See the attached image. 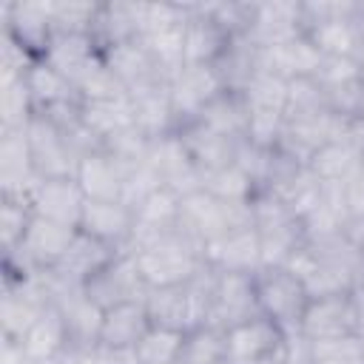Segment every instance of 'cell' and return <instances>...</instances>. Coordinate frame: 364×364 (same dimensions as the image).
Here are the masks:
<instances>
[{"label":"cell","mask_w":364,"mask_h":364,"mask_svg":"<svg viewBox=\"0 0 364 364\" xmlns=\"http://www.w3.org/2000/svg\"><path fill=\"white\" fill-rule=\"evenodd\" d=\"M131 256L136 259L139 276L148 290L188 284L191 279L199 276V267L205 262L202 245L193 242L191 236H185L179 228H173L168 236H162L151 247L136 250Z\"/></svg>","instance_id":"cell-1"},{"label":"cell","mask_w":364,"mask_h":364,"mask_svg":"<svg viewBox=\"0 0 364 364\" xmlns=\"http://www.w3.org/2000/svg\"><path fill=\"white\" fill-rule=\"evenodd\" d=\"M225 77L216 63H185L168 77V94L176 119H196L208 102L225 94Z\"/></svg>","instance_id":"cell-2"},{"label":"cell","mask_w":364,"mask_h":364,"mask_svg":"<svg viewBox=\"0 0 364 364\" xmlns=\"http://www.w3.org/2000/svg\"><path fill=\"white\" fill-rule=\"evenodd\" d=\"M256 304H259V313L273 318L287 336V330L299 333V318L304 313L307 293L301 282L284 267L259 270L256 273Z\"/></svg>","instance_id":"cell-3"},{"label":"cell","mask_w":364,"mask_h":364,"mask_svg":"<svg viewBox=\"0 0 364 364\" xmlns=\"http://www.w3.org/2000/svg\"><path fill=\"white\" fill-rule=\"evenodd\" d=\"M225 333V364H256L284 344V330L267 316H250L230 324Z\"/></svg>","instance_id":"cell-4"},{"label":"cell","mask_w":364,"mask_h":364,"mask_svg":"<svg viewBox=\"0 0 364 364\" xmlns=\"http://www.w3.org/2000/svg\"><path fill=\"white\" fill-rule=\"evenodd\" d=\"M259 316L256 304V273H216L210 293V327H230Z\"/></svg>","instance_id":"cell-5"},{"label":"cell","mask_w":364,"mask_h":364,"mask_svg":"<svg viewBox=\"0 0 364 364\" xmlns=\"http://www.w3.org/2000/svg\"><path fill=\"white\" fill-rule=\"evenodd\" d=\"M299 333L310 341L358 333V307H355L353 293L307 299L304 313L299 318Z\"/></svg>","instance_id":"cell-6"},{"label":"cell","mask_w":364,"mask_h":364,"mask_svg":"<svg viewBox=\"0 0 364 364\" xmlns=\"http://www.w3.org/2000/svg\"><path fill=\"white\" fill-rule=\"evenodd\" d=\"M321 63H324V54L316 48L310 34H299L282 46L256 48V54H253V71H270L287 82L316 77Z\"/></svg>","instance_id":"cell-7"},{"label":"cell","mask_w":364,"mask_h":364,"mask_svg":"<svg viewBox=\"0 0 364 364\" xmlns=\"http://www.w3.org/2000/svg\"><path fill=\"white\" fill-rule=\"evenodd\" d=\"M77 230L80 228H68V225L43 219V216H31V222L26 228V236H23V242L14 253H20V259L34 270H51V267H57V262L71 247Z\"/></svg>","instance_id":"cell-8"},{"label":"cell","mask_w":364,"mask_h":364,"mask_svg":"<svg viewBox=\"0 0 364 364\" xmlns=\"http://www.w3.org/2000/svg\"><path fill=\"white\" fill-rule=\"evenodd\" d=\"M304 31V14L299 3H259L250 6V23L245 37L256 48H270L282 46Z\"/></svg>","instance_id":"cell-9"},{"label":"cell","mask_w":364,"mask_h":364,"mask_svg":"<svg viewBox=\"0 0 364 364\" xmlns=\"http://www.w3.org/2000/svg\"><path fill=\"white\" fill-rule=\"evenodd\" d=\"M128 165L111 156L105 148L88 151L80 156L74 179L80 182L82 193L97 202H122V185L128 176Z\"/></svg>","instance_id":"cell-10"},{"label":"cell","mask_w":364,"mask_h":364,"mask_svg":"<svg viewBox=\"0 0 364 364\" xmlns=\"http://www.w3.org/2000/svg\"><path fill=\"white\" fill-rule=\"evenodd\" d=\"M85 202H88V196L82 193V188L74 176L43 179L31 196V213L60 222V225H68V228H80Z\"/></svg>","instance_id":"cell-11"},{"label":"cell","mask_w":364,"mask_h":364,"mask_svg":"<svg viewBox=\"0 0 364 364\" xmlns=\"http://www.w3.org/2000/svg\"><path fill=\"white\" fill-rule=\"evenodd\" d=\"M205 262L216 267V273H259L262 253H259V230L239 228L205 245Z\"/></svg>","instance_id":"cell-12"},{"label":"cell","mask_w":364,"mask_h":364,"mask_svg":"<svg viewBox=\"0 0 364 364\" xmlns=\"http://www.w3.org/2000/svg\"><path fill=\"white\" fill-rule=\"evenodd\" d=\"M100 57H102V51H97V37L94 34H51L40 60H46L51 68H57L77 88L82 74Z\"/></svg>","instance_id":"cell-13"},{"label":"cell","mask_w":364,"mask_h":364,"mask_svg":"<svg viewBox=\"0 0 364 364\" xmlns=\"http://www.w3.org/2000/svg\"><path fill=\"white\" fill-rule=\"evenodd\" d=\"M102 63L119 77V82H122L128 91L142 88V85L156 82V80H168L165 74H159L156 63L151 60V54L145 51V46H142L136 37L105 46Z\"/></svg>","instance_id":"cell-14"},{"label":"cell","mask_w":364,"mask_h":364,"mask_svg":"<svg viewBox=\"0 0 364 364\" xmlns=\"http://www.w3.org/2000/svg\"><path fill=\"white\" fill-rule=\"evenodd\" d=\"M114 259V250L111 245L77 230L71 247L65 250V256L57 262V267H51L65 284H74V287H82L91 276H97L108 262Z\"/></svg>","instance_id":"cell-15"},{"label":"cell","mask_w":364,"mask_h":364,"mask_svg":"<svg viewBox=\"0 0 364 364\" xmlns=\"http://www.w3.org/2000/svg\"><path fill=\"white\" fill-rule=\"evenodd\" d=\"M131 97V105H134V125L156 139V136H165L171 134V125H173V105H171V94H168V80H156V82H148L142 88H134L128 91Z\"/></svg>","instance_id":"cell-16"},{"label":"cell","mask_w":364,"mask_h":364,"mask_svg":"<svg viewBox=\"0 0 364 364\" xmlns=\"http://www.w3.org/2000/svg\"><path fill=\"white\" fill-rule=\"evenodd\" d=\"M148 330H151V316L145 310V299L119 301L105 310L100 344L114 350H134Z\"/></svg>","instance_id":"cell-17"},{"label":"cell","mask_w":364,"mask_h":364,"mask_svg":"<svg viewBox=\"0 0 364 364\" xmlns=\"http://www.w3.org/2000/svg\"><path fill=\"white\" fill-rule=\"evenodd\" d=\"M131 228H134V210L125 202H97V199L85 202L82 222H80L82 233L105 245H119V242H128Z\"/></svg>","instance_id":"cell-18"},{"label":"cell","mask_w":364,"mask_h":364,"mask_svg":"<svg viewBox=\"0 0 364 364\" xmlns=\"http://www.w3.org/2000/svg\"><path fill=\"white\" fill-rule=\"evenodd\" d=\"M364 165V151L350 139H333L310 154L307 171L318 182H344Z\"/></svg>","instance_id":"cell-19"},{"label":"cell","mask_w":364,"mask_h":364,"mask_svg":"<svg viewBox=\"0 0 364 364\" xmlns=\"http://www.w3.org/2000/svg\"><path fill=\"white\" fill-rule=\"evenodd\" d=\"M23 347V353L31 361H51V358H63V353L68 350V330L63 321V313L51 304L43 310V316L34 321V327L17 341Z\"/></svg>","instance_id":"cell-20"},{"label":"cell","mask_w":364,"mask_h":364,"mask_svg":"<svg viewBox=\"0 0 364 364\" xmlns=\"http://www.w3.org/2000/svg\"><path fill=\"white\" fill-rule=\"evenodd\" d=\"M80 122L100 139H111L128 128H134V105L131 97L105 100V102H80Z\"/></svg>","instance_id":"cell-21"},{"label":"cell","mask_w":364,"mask_h":364,"mask_svg":"<svg viewBox=\"0 0 364 364\" xmlns=\"http://www.w3.org/2000/svg\"><path fill=\"white\" fill-rule=\"evenodd\" d=\"M26 85H28V94L34 100V108H43V111L68 105L77 97V88L57 68H51L46 60H37L26 71Z\"/></svg>","instance_id":"cell-22"},{"label":"cell","mask_w":364,"mask_h":364,"mask_svg":"<svg viewBox=\"0 0 364 364\" xmlns=\"http://www.w3.org/2000/svg\"><path fill=\"white\" fill-rule=\"evenodd\" d=\"M46 307H51V304H43L34 296H28L23 287L9 284L6 287V296H3V307H0L3 336L11 338V341H20L34 327V321L43 316Z\"/></svg>","instance_id":"cell-23"},{"label":"cell","mask_w":364,"mask_h":364,"mask_svg":"<svg viewBox=\"0 0 364 364\" xmlns=\"http://www.w3.org/2000/svg\"><path fill=\"white\" fill-rule=\"evenodd\" d=\"M222 136H230V139H239L245 136V128H247V108H245V100L225 91L219 94L213 102H208L202 108V114L193 119Z\"/></svg>","instance_id":"cell-24"},{"label":"cell","mask_w":364,"mask_h":364,"mask_svg":"<svg viewBox=\"0 0 364 364\" xmlns=\"http://www.w3.org/2000/svg\"><path fill=\"white\" fill-rule=\"evenodd\" d=\"M242 100L247 111H287V80L270 74V71H253L247 82L242 85Z\"/></svg>","instance_id":"cell-25"},{"label":"cell","mask_w":364,"mask_h":364,"mask_svg":"<svg viewBox=\"0 0 364 364\" xmlns=\"http://www.w3.org/2000/svg\"><path fill=\"white\" fill-rule=\"evenodd\" d=\"M185 336H188V333H182V330L162 327V324H151V330H148V333L139 338V344L134 347L136 364H179Z\"/></svg>","instance_id":"cell-26"},{"label":"cell","mask_w":364,"mask_h":364,"mask_svg":"<svg viewBox=\"0 0 364 364\" xmlns=\"http://www.w3.org/2000/svg\"><path fill=\"white\" fill-rule=\"evenodd\" d=\"M205 191H210L222 202H250L256 196V182L233 159L230 165H225V168H219V171L205 176Z\"/></svg>","instance_id":"cell-27"},{"label":"cell","mask_w":364,"mask_h":364,"mask_svg":"<svg viewBox=\"0 0 364 364\" xmlns=\"http://www.w3.org/2000/svg\"><path fill=\"white\" fill-rule=\"evenodd\" d=\"M179 205H182V196L173 188L162 185L159 191H154L134 210V222L148 225V228H156V230H173L176 222H179Z\"/></svg>","instance_id":"cell-28"},{"label":"cell","mask_w":364,"mask_h":364,"mask_svg":"<svg viewBox=\"0 0 364 364\" xmlns=\"http://www.w3.org/2000/svg\"><path fill=\"white\" fill-rule=\"evenodd\" d=\"M0 114L3 128H26V122L34 117V100L23 77H3L0 80Z\"/></svg>","instance_id":"cell-29"},{"label":"cell","mask_w":364,"mask_h":364,"mask_svg":"<svg viewBox=\"0 0 364 364\" xmlns=\"http://www.w3.org/2000/svg\"><path fill=\"white\" fill-rule=\"evenodd\" d=\"M179 364H225V333L219 327H199L185 336Z\"/></svg>","instance_id":"cell-30"},{"label":"cell","mask_w":364,"mask_h":364,"mask_svg":"<svg viewBox=\"0 0 364 364\" xmlns=\"http://www.w3.org/2000/svg\"><path fill=\"white\" fill-rule=\"evenodd\" d=\"M77 97L80 102H105V100H119L128 97V88L119 82V77L102 63V57L82 74L77 82Z\"/></svg>","instance_id":"cell-31"},{"label":"cell","mask_w":364,"mask_h":364,"mask_svg":"<svg viewBox=\"0 0 364 364\" xmlns=\"http://www.w3.org/2000/svg\"><path fill=\"white\" fill-rule=\"evenodd\" d=\"M313 364H364V336H336V338H318L310 341Z\"/></svg>","instance_id":"cell-32"},{"label":"cell","mask_w":364,"mask_h":364,"mask_svg":"<svg viewBox=\"0 0 364 364\" xmlns=\"http://www.w3.org/2000/svg\"><path fill=\"white\" fill-rule=\"evenodd\" d=\"M31 216H34L31 213V205L14 202V199H3V208H0V236H3V247L9 253H14L20 247Z\"/></svg>","instance_id":"cell-33"},{"label":"cell","mask_w":364,"mask_h":364,"mask_svg":"<svg viewBox=\"0 0 364 364\" xmlns=\"http://www.w3.org/2000/svg\"><path fill=\"white\" fill-rule=\"evenodd\" d=\"M361 77H364V71H361L355 57H324V63H321V68L316 74V82L324 91H333V88L358 82Z\"/></svg>","instance_id":"cell-34"},{"label":"cell","mask_w":364,"mask_h":364,"mask_svg":"<svg viewBox=\"0 0 364 364\" xmlns=\"http://www.w3.org/2000/svg\"><path fill=\"white\" fill-rule=\"evenodd\" d=\"M34 364H65L63 358H51V361H34Z\"/></svg>","instance_id":"cell-35"}]
</instances>
